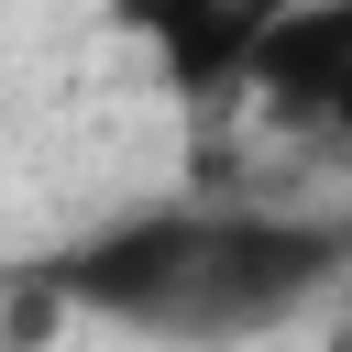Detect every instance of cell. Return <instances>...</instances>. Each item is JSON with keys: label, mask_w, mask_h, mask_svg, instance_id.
I'll return each instance as SVG.
<instances>
[{"label": "cell", "mask_w": 352, "mask_h": 352, "mask_svg": "<svg viewBox=\"0 0 352 352\" xmlns=\"http://www.w3.org/2000/svg\"><path fill=\"white\" fill-rule=\"evenodd\" d=\"M341 253H352L341 220H286V209H132V220L88 231L77 253L33 264V286L66 319L176 330V341H242V330H275Z\"/></svg>", "instance_id": "cell-1"}, {"label": "cell", "mask_w": 352, "mask_h": 352, "mask_svg": "<svg viewBox=\"0 0 352 352\" xmlns=\"http://www.w3.org/2000/svg\"><path fill=\"white\" fill-rule=\"evenodd\" d=\"M242 88H264V110H286V121L352 132V0H319V11H264Z\"/></svg>", "instance_id": "cell-2"}, {"label": "cell", "mask_w": 352, "mask_h": 352, "mask_svg": "<svg viewBox=\"0 0 352 352\" xmlns=\"http://www.w3.org/2000/svg\"><path fill=\"white\" fill-rule=\"evenodd\" d=\"M308 352H352V319H341V330H330V341H308Z\"/></svg>", "instance_id": "cell-3"}]
</instances>
